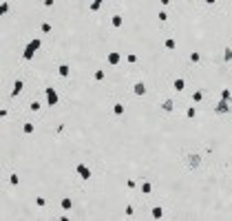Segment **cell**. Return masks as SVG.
<instances>
[{"mask_svg": "<svg viewBox=\"0 0 232 221\" xmlns=\"http://www.w3.org/2000/svg\"><path fill=\"white\" fill-rule=\"evenodd\" d=\"M7 115H9V111H7V108H0V117H2V119H5Z\"/></svg>", "mask_w": 232, "mask_h": 221, "instance_id": "34", "label": "cell"}, {"mask_svg": "<svg viewBox=\"0 0 232 221\" xmlns=\"http://www.w3.org/2000/svg\"><path fill=\"white\" fill-rule=\"evenodd\" d=\"M40 31H42V33H51V24H49V22H42V24H40Z\"/></svg>", "mask_w": 232, "mask_h": 221, "instance_id": "26", "label": "cell"}, {"mask_svg": "<svg viewBox=\"0 0 232 221\" xmlns=\"http://www.w3.org/2000/svg\"><path fill=\"white\" fill-rule=\"evenodd\" d=\"M221 100H232V93H230V89H223V91H221Z\"/></svg>", "mask_w": 232, "mask_h": 221, "instance_id": "28", "label": "cell"}, {"mask_svg": "<svg viewBox=\"0 0 232 221\" xmlns=\"http://www.w3.org/2000/svg\"><path fill=\"white\" fill-rule=\"evenodd\" d=\"M139 188H142V192H144V195H150V192H153V186H150V181H144V183H142Z\"/></svg>", "mask_w": 232, "mask_h": 221, "instance_id": "15", "label": "cell"}, {"mask_svg": "<svg viewBox=\"0 0 232 221\" xmlns=\"http://www.w3.org/2000/svg\"><path fill=\"white\" fill-rule=\"evenodd\" d=\"M190 62H192V64H199V62H201V55H199L197 51H192V53H190Z\"/></svg>", "mask_w": 232, "mask_h": 221, "instance_id": "23", "label": "cell"}, {"mask_svg": "<svg viewBox=\"0 0 232 221\" xmlns=\"http://www.w3.org/2000/svg\"><path fill=\"white\" fill-rule=\"evenodd\" d=\"M223 60H226V62H232V49H230V47L223 49Z\"/></svg>", "mask_w": 232, "mask_h": 221, "instance_id": "24", "label": "cell"}, {"mask_svg": "<svg viewBox=\"0 0 232 221\" xmlns=\"http://www.w3.org/2000/svg\"><path fill=\"white\" fill-rule=\"evenodd\" d=\"M119 62H122V53L111 51V53H108V64H111V67H117Z\"/></svg>", "mask_w": 232, "mask_h": 221, "instance_id": "7", "label": "cell"}, {"mask_svg": "<svg viewBox=\"0 0 232 221\" xmlns=\"http://www.w3.org/2000/svg\"><path fill=\"white\" fill-rule=\"evenodd\" d=\"M168 2H170V0H161V5H168Z\"/></svg>", "mask_w": 232, "mask_h": 221, "instance_id": "38", "label": "cell"}, {"mask_svg": "<svg viewBox=\"0 0 232 221\" xmlns=\"http://www.w3.org/2000/svg\"><path fill=\"white\" fill-rule=\"evenodd\" d=\"M35 206H38V208H44V206H46V199H44V197H35Z\"/></svg>", "mask_w": 232, "mask_h": 221, "instance_id": "27", "label": "cell"}, {"mask_svg": "<svg viewBox=\"0 0 232 221\" xmlns=\"http://www.w3.org/2000/svg\"><path fill=\"white\" fill-rule=\"evenodd\" d=\"M215 113H217V115L232 113V100H221V102H217V104H215Z\"/></svg>", "mask_w": 232, "mask_h": 221, "instance_id": "3", "label": "cell"}, {"mask_svg": "<svg viewBox=\"0 0 232 221\" xmlns=\"http://www.w3.org/2000/svg\"><path fill=\"white\" fill-rule=\"evenodd\" d=\"M186 117H188V119H194V117H197V108L190 106L188 111H186Z\"/></svg>", "mask_w": 232, "mask_h": 221, "instance_id": "22", "label": "cell"}, {"mask_svg": "<svg viewBox=\"0 0 232 221\" xmlns=\"http://www.w3.org/2000/svg\"><path fill=\"white\" fill-rule=\"evenodd\" d=\"M75 172H78L84 181H89V179H91V168H89L86 164H78V166H75Z\"/></svg>", "mask_w": 232, "mask_h": 221, "instance_id": "5", "label": "cell"}, {"mask_svg": "<svg viewBox=\"0 0 232 221\" xmlns=\"http://www.w3.org/2000/svg\"><path fill=\"white\" fill-rule=\"evenodd\" d=\"M206 2H208V5H215V2H217V0H206Z\"/></svg>", "mask_w": 232, "mask_h": 221, "instance_id": "37", "label": "cell"}, {"mask_svg": "<svg viewBox=\"0 0 232 221\" xmlns=\"http://www.w3.org/2000/svg\"><path fill=\"white\" fill-rule=\"evenodd\" d=\"M44 97H46V104H49V106H55V104L60 102V97H58V93H55L53 86H46L44 89Z\"/></svg>", "mask_w": 232, "mask_h": 221, "instance_id": "4", "label": "cell"}, {"mask_svg": "<svg viewBox=\"0 0 232 221\" xmlns=\"http://www.w3.org/2000/svg\"><path fill=\"white\" fill-rule=\"evenodd\" d=\"M22 89H24V80H16L13 82V89H11V97H18L22 93Z\"/></svg>", "mask_w": 232, "mask_h": 221, "instance_id": "6", "label": "cell"}, {"mask_svg": "<svg viewBox=\"0 0 232 221\" xmlns=\"http://www.w3.org/2000/svg\"><path fill=\"white\" fill-rule=\"evenodd\" d=\"M55 5V0H44V7H53Z\"/></svg>", "mask_w": 232, "mask_h": 221, "instance_id": "36", "label": "cell"}, {"mask_svg": "<svg viewBox=\"0 0 232 221\" xmlns=\"http://www.w3.org/2000/svg\"><path fill=\"white\" fill-rule=\"evenodd\" d=\"M60 208H62V210H71V208H73V199L64 197V199L60 201Z\"/></svg>", "mask_w": 232, "mask_h": 221, "instance_id": "12", "label": "cell"}, {"mask_svg": "<svg viewBox=\"0 0 232 221\" xmlns=\"http://www.w3.org/2000/svg\"><path fill=\"white\" fill-rule=\"evenodd\" d=\"M93 80H95V82H102V80H104V71L97 69L95 73H93Z\"/></svg>", "mask_w": 232, "mask_h": 221, "instance_id": "21", "label": "cell"}, {"mask_svg": "<svg viewBox=\"0 0 232 221\" xmlns=\"http://www.w3.org/2000/svg\"><path fill=\"white\" fill-rule=\"evenodd\" d=\"M33 131H35V126H33V124H31V122H27V124H24V126H22V133H24V135H31V133H33Z\"/></svg>", "mask_w": 232, "mask_h": 221, "instance_id": "17", "label": "cell"}, {"mask_svg": "<svg viewBox=\"0 0 232 221\" xmlns=\"http://www.w3.org/2000/svg\"><path fill=\"white\" fill-rule=\"evenodd\" d=\"M0 13H9V2H0Z\"/></svg>", "mask_w": 232, "mask_h": 221, "instance_id": "29", "label": "cell"}, {"mask_svg": "<svg viewBox=\"0 0 232 221\" xmlns=\"http://www.w3.org/2000/svg\"><path fill=\"white\" fill-rule=\"evenodd\" d=\"M126 188H135V181L133 179H126Z\"/></svg>", "mask_w": 232, "mask_h": 221, "instance_id": "35", "label": "cell"}, {"mask_svg": "<svg viewBox=\"0 0 232 221\" xmlns=\"http://www.w3.org/2000/svg\"><path fill=\"white\" fill-rule=\"evenodd\" d=\"M78 2H82V0H78Z\"/></svg>", "mask_w": 232, "mask_h": 221, "instance_id": "39", "label": "cell"}, {"mask_svg": "<svg viewBox=\"0 0 232 221\" xmlns=\"http://www.w3.org/2000/svg\"><path fill=\"white\" fill-rule=\"evenodd\" d=\"M186 166H188L190 170H197L201 166V155L199 153H188L186 155Z\"/></svg>", "mask_w": 232, "mask_h": 221, "instance_id": "2", "label": "cell"}, {"mask_svg": "<svg viewBox=\"0 0 232 221\" xmlns=\"http://www.w3.org/2000/svg\"><path fill=\"white\" fill-rule=\"evenodd\" d=\"M126 60L133 64V62H137V55H135V53H128V55H126Z\"/></svg>", "mask_w": 232, "mask_h": 221, "instance_id": "32", "label": "cell"}, {"mask_svg": "<svg viewBox=\"0 0 232 221\" xmlns=\"http://www.w3.org/2000/svg\"><path fill=\"white\" fill-rule=\"evenodd\" d=\"M157 18H159V20H161V22H166V20H168V13H166V11H164V9H161V11H159V13H157Z\"/></svg>", "mask_w": 232, "mask_h": 221, "instance_id": "30", "label": "cell"}, {"mask_svg": "<svg viewBox=\"0 0 232 221\" xmlns=\"http://www.w3.org/2000/svg\"><path fill=\"white\" fill-rule=\"evenodd\" d=\"M172 89H175V91H183V89H186L183 78H177V80H175V82H172Z\"/></svg>", "mask_w": 232, "mask_h": 221, "instance_id": "13", "label": "cell"}, {"mask_svg": "<svg viewBox=\"0 0 232 221\" xmlns=\"http://www.w3.org/2000/svg\"><path fill=\"white\" fill-rule=\"evenodd\" d=\"M104 0H91V11H100V7Z\"/></svg>", "mask_w": 232, "mask_h": 221, "instance_id": "19", "label": "cell"}, {"mask_svg": "<svg viewBox=\"0 0 232 221\" xmlns=\"http://www.w3.org/2000/svg\"><path fill=\"white\" fill-rule=\"evenodd\" d=\"M203 100V91H194L192 93V102H201Z\"/></svg>", "mask_w": 232, "mask_h": 221, "instance_id": "25", "label": "cell"}, {"mask_svg": "<svg viewBox=\"0 0 232 221\" xmlns=\"http://www.w3.org/2000/svg\"><path fill=\"white\" fill-rule=\"evenodd\" d=\"M153 217H155V219H161V217H164V208H161V206H155V208H153Z\"/></svg>", "mask_w": 232, "mask_h": 221, "instance_id": "18", "label": "cell"}, {"mask_svg": "<svg viewBox=\"0 0 232 221\" xmlns=\"http://www.w3.org/2000/svg\"><path fill=\"white\" fill-rule=\"evenodd\" d=\"M111 24H113V27H115V29H119V27H122V24H124V18H122V16H119V13H115L113 18H111Z\"/></svg>", "mask_w": 232, "mask_h": 221, "instance_id": "11", "label": "cell"}, {"mask_svg": "<svg viewBox=\"0 0 232 221\" xmlns=\"http://www.w3.org/2000/svg\"><path fill=\"white\" fill-rule=\"evenodd\" d=\"M133 93H135L137 97L146 95V84H144V82H135V86H133Z\"/></svg>", "mask_w": 232, "mask_h": 221, "instance_id": "8", "label": "cell"}, {"mask_svg": "<svg viewBox=\"0 0 232 221\" xmlns=\"http://www.w3.org/2000/svg\"><path fill=\"white\" fill-rule=\"evenodd\" d=\"M40 47H42V40H40V38H33V40L24 47V51H22V60H27V62L33 60V55L38 53V49H40Z\"/></svg>", "mask_w": 232, "mask_h": 221, "instance_id": "1", "label": "cell"}, {"mask_svg": "<svg viewBox=\"0 0 232 221\" xmlns=\"http://www.w3.org/2000/svg\"><path fill=\"white\" fill-rule=\"evenodd\" d=\"M133 212H135L133 206H126V215H128V217H133Z\"/></svg>", "mask_w": 232, "mask_h": 221, "instance_id": "33", "label": "cell"}, {"mask_svg": "<svg viewBox=\"0 0 232 221\" xmlns=\"http://www.w3.org/2000/svg\"><path fill=\"white\" fill-rule=\"evenodd\" d=\"M29 108L33 111V113H35V111H40V102H31V104H29Z\"/></svg>", "mask_w": 232, "mask_h": 221, "instance_id": "31", "label": "cell"}, {"mask_svg": "<svg viewBox=\"0 0 232 221\" xmlns=\"http://www.w3.org/2000/svg\"><path fill=\"white\" fill-rule=\"evenodd\" d=\"M161 111H164V113H172V111H175V102H172V100H164V102H161Z\"/></svg>", "mask_w": 232, "mask_h": 221, "instance_id": "9", "label": "cell"}, {"mask_svg": "<svg viewBox=\"0 0 232 221\" xmlns=\"http://www.w3.org/2000/svg\"><path fill=\"white\" fill-rule=\"evenodd\" d=\"M164 47H166V49H168V51H172L175 47H177V42H175L172 38H166V40H164Z\"/></svg>", "mask_w": 232, "mask_h": 221, "instance_id": "16", "label": "cell"}, {"mask_svg": "<svg viewBox=\"0 0 232 221\" xmlns=\"http://www.w3.org/2000/svg\"><path fill=\"white\" fill-rule=\"evenodd\" d=\"M113 115H117V117L124 115V104H122V102H115V104H113Z\"/></svg>", "mask_w": 232, "mask_h": 221, "instance_id": "14", "label": "cell"}, {"mask_svg": "<svg viewBox=\"0 0 232 221\" xmlns=\"http://www.w3.org/2000/svg\"><path fill=\"white\" fill-rule=\"evenodd\" d=\"M9 183H11V186H18V183H20V177H18L16 172H11L9 175Z\"/></svg>", "mask_w": 232, "mask_h": 221, "instance_id": "20", "label": "cell"}, {"mask_svg": "<svg viewBox=\"0 0 232 221\" xmlns=\"http://www.w3.org/2000/svg\"><path fill=\"white\" fill-rule=\"evenodd\" d=\"M58 73H60V78H69L71 75V67H69V64H60Z\"/></svg>", "mask_w": 232, "mask_h": 221, "instance_id": "10", "label": "cell"}]
</instances>
